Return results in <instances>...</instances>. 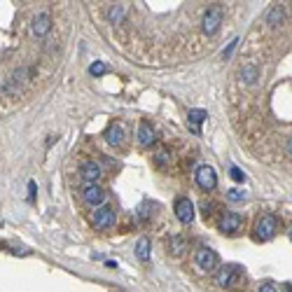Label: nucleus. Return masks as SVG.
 <instances>
[{"label": "nucleus", "instance_id": "10", "mask_svg": "<svg viewBox=\"0 0 292 292\" xmlns=\"http://www.w3.org/2000/svg\"><path fill=\"white\" fill-rule=\"evenodd\" d=\"M52 31V17L47 12H40L38 17H33V24H31V33L42 38V35H47Z\"/></svg>", "mask_w": 292, "mask_h": 292}, {"label": "nucleus", "instance_id": "3", "mask_svg": "<svg viewBox=\"0 0 292 292\" xmlns=\"http://www.w3.org/2000/svg\"><path fill=\"white\" fill-rule=\"evenodd\" d=\"M194 264L206 273L215 271V266H218V252L213 250V248H208V245H201V248H197V252H194Z\"/></svg>", "mask_w": 292, "mask_h": 292}, {"label": "nucleus", "instance_id": "25", "mask_svg": "<svg viewBox=\"0 0 292 292\" xmlns=\"http://www.w3.org/2000/svg\"><path fill=\"white\" fill-rule=\"evenodd\" d=\"M259 292H278V290H276L271 283H264V285H259Z\"/></svg>", "mask_w": 292, "mask_h": 292}, {"label": "nucleus", "instance_id": "20", "mask_svg": "<svg viewBox=\"0 0 292 292\" xmlns=\"http://www.w3.org/2000/svg\"><path fill=\"white\" fill-rule=\"evenodd\" d=\"M227 199H229V201H243L245 192L243 190H229V192H227Z\"/></svg>", "mask_w": 292, "mask_h": 292}, {"label": "nucleus", "instance_id": "14", "mask_svg": "<svg viewBox=\"0 0 292 292\" xmlns=\"http://www.w3.org/2000/svg\"><path fill=\"white\" fill-rule=\"evenodd\" d=\"M283 19H285V12H283V7H280V5H273L271 10H269L266 24H269L271 28H278L280 24H283Z\"/></svg>", "mask_w": 292, "mask_h": 292}, {"label": "nucleus", "instance_id": "28", "mask_svg": "<svg viewBox=\"0 0 292 292\" xmlns=\"http://www.w3.org/2000/svg\"><path fill=\"white\" fill-rule=\"evenodd\" d=\"M290 238H292V229H290Z\"/></svg>", "mask_w": 292, "mask_h": 292}, {"label": "nucleus", "instance_id": "12", "mask_svg": "<svg viewBox=\"0 0 292 292\" xmlns=\"http://www.w3.org/2000/svg\"><path fill=\"white\" fill-rule=\"evenodd\" d=\"M138 140H140V145H145V148L157 143V133L148 122H140V126H138Z\"/></svg>", "mask_w": 292, "mask_h": 292}, {"label": "nucleus", "instance_id": "21", "mask_svg": "<svg viewBox=\"0 0 292 292\" xmlns=\"http://www.w3.org/2000/svg\"><path fill=\"white\" fill-rule=\"evenodd\" d=\"M229 176L236 180V183H245V173L241 169H236V166H231V171H229Z\"/></svg>", "mask_w": 292, "mask_h": 292}, {"label": "nucleus", "instance_id": "8", "mask_svg": "<svg viewBox=\"0 0 292 292\" xmlns=\"http://www.w3.org/2000/svg\"><path fill=\"white\" fill-rule=\"evenodd\" d=\"M82 197L87 201L89 206H101L105 201V190H103L98 183H91V185H84V190H82Z\"/></svg>", "mask_w": 292, "mask_h": 292}, {"label": "nucleus", "instance_id": "27", "mask_svg": "<svg viewBox=\"0 0 292 292\" xmlns=\"http://www.w3.org/2000/svg\"><path fill=\"white\" fill-rule=\"evenodd\" d=\"M285 292H292V283H287L285 285Z\"/></svg>", "mask_w": 292, "mask_h": 292}, {"label": "nucleus", "instance_id": "13", "mask_svg": "<svg viewBox=\"0 0 292 292\" xmlns=\"http://www.w3.org/2000/svg\"><path fill=\"white\" fill-rule=\"evenodd\" d=\"M206 117H208V112H206V110H199V108H194V110L187 112V122H190V129L194 131V133H201L199 124L206 122Z\"/></svg>", "mask_w": 292, "mask_h": 292}, {"label": "nucleus", "instance_id": "6", "mask_svg": "<svg viewBox=\"0 0 292 292\" xmlns=\"http://www.w3.org/2000/svg\"><path fill=\"white\" fill-rule=\"evenodd\" d=\"M241 229H243V218L238 213H227L222 218V222H220V231H222L224 236H234Z\"/></svg>", "mask_w": 292, "mask_h": 292}, {"label": "nucleus", "instance_id": "15", "mask_svg": "<svg viewBox=\"0 0 292 292\" xmlns=\"http://www.w3.org/2000/svg\"><path fill=\"white\" fill-rule=\"evenodd\" d=\"M136 257L140 259V262H148L150 259V238L148 236H143L136 243Z\"/></svg>", "mask_w": 292, "mask_h": 292}, {"label": "nucleus", "instance_id": "11", "mask_svg": "<svg viewBox=\"0 0 292 292\" xmlns=\"http://www.w3.org/2000/svg\"><path fill=\"white\" fill-rule=\"evenodd\" d=\"M80 173L82 178H84V183L91 185V183H98L103 176V169H101V164H96V162H84L80 166Z\"/></svg>", "mask_w": 292, "mask_h": 292}, {"label": "nucleus", "instance_id": "4", "mask_svg": "<svg viewBox=\"0 0 292 292\" xmlns=\"http://www.w3.org/2000/svg\"><path fill=\"white\" fill-rule=\"evenodd\" d=\"M194 178H197V185L201 187V190L211 192L218 187V176H215V169L213 166H208V164H201L197 169V173H194Z\"/></svg>", "mask_w": 292, "mask_h": 292}, {"label": "nucleus", "instance_id": "18", "mask_svg": "<svg viewBox=\"0 0 292 292\" xmlns=\"http://www.w3.org/2000/svg\"><path fill=\"white\" fill-rule=\"evenodd\" d=\"M122 17H124V5H115L110 10V21H112V24H119Z\"/></svg>", "mask_w": 292, "mask_h": 292}, {"label": "nucleus", "instance_id": "7", "mask_svg": "<svg viewBox=\"0 0 292 292\" xmlns=\"http://www.w3.org/2000/svg\"><path fill=\"white\" fill-rule=\"evenodd\" d=\"M176 218L183 224H192L194 222V204H192L187 197L176 199Z\"/></svg>", "mask_w": 292, "mask_h": 292}, {"label": "nucleus", "instance_id": "5", "mask_svg": "<svg viewBox=\"0 0 292 292\" xmlns=\"http://www.w3.org/2000/svg\"><path fill=\"white\" fill-rule=\"evenodd\" d=\"M220 24H222V10L220 7H211V10H206L204 19H201V28H204L206 35H215L218 33Z\"/></svg>", "mask_w": 292, "mask_h": 292}, {"label": "nucleus", "instance_id": "1", "mask_svg": "<svg viewBox=\"0 0 292 292\" xmlns=\"http://www.w3.org/2000/svg\"><path fill=\"white\" fill-rule=\"evenodd\" d=\"M243 278H245V273H243V269H241L238 264L222 266V269L218 271V276H215L218 285H222V287H238L241 283H243Z\"/></svg>", "mask_w": 292, "mask_h": 292}, {"label": "nucleus", "instance_id": "24", "mask_svg": "<svg viewBox=\"0 0 292 292\" xmlns=\"http://www.w3.org/2000/svg\"><path fill=\"white\" fill-rule=\"evenodd\" d=\"M166 159H169V155H166V152H157V157H155V162H157V164H164Z\"/></svg>", "mask_w": 292, "mask_h": 292}, {"label": "nucleus", "instance_id": "2", "mask_svg": "<svg viewBox=\"0 0 292 292\" xmlns=\"http://www.w3.org/2000/svg\"><path fill=\"white\" fill-rule=\"evenodd\" d=\"M276 229H278V218L271 215V213H266V215H262L255 222V238L257 241H271L276 236Z\"/></svg>", "mask_w": 292, "mask_h": 292}, {"label": "nucleus", "instance_id": "17", "mask_svg": "<svg viewBox=\"0 0 292 292\" xmlns=\"http://www.w3.org/2000/svg\"><path fill=\"white\" fill-rule=\"evenodd\" d=\"M257 75H259V70L255 68V66H243V68H241V80H243L245 84H252V82L257 80Z\"/></svg>", "mask_w": 292, "mask_h": 292}, {"label": "nucleus", "instance_id": "26", "mask_svg": "<svg viewBox=\"0 0 292 292\" xmlns=\"http://www.w3.org/2000/svg\"><path fill=\"white\" fill-rule=\"evenodd\" d=\"M287 152L292 155V138H290V143H287Z\"/></svg>", "mask_w": 292, "mask_h": 292}, {"label": "nucleus", "instance_id": "23", "mask_svg": "<svg viewBox=\"0 0 292 292\" xmlns=\"http://www.w3.org/2000/svg\"><path fill=\"white\" fill-rule=\"evenodd\" d=\"M33 199H35V183L31 180L28 183V201H33Z\"/></svg>", "mask_w": 292, "mask_h": 292}, {"label": "nucleus", "instance_id": "19", "mask_svg": "<svg viewBox=\"0 0 292 292\" xmlns=\"http://www.w3.org/2000/svg\"><path fill=\"white\" fill-rule=\"evenodd\" d=\"M105 70H108V68H105V63H103V61H94L91 66H89V73L94 75V77H101Z\"/></svg>", "mask_w": 292, "mask_h": 292}, {"label": "nucleus", "instance_id": "22", "mask_svg": "<svg viewBox=\"0 0 292 292\" xmlns=\"http://www.w3.org/2000/svg\"><path fill=\"white\" fill-rule=\"evenodd\" d=\"M236 45H238V40H231V42H229V47H227V49H224V52H222V59H229V56H231V52L236 49Z\"/></svg>", "mask_w": 292, "mask_h": 292}, {"label": "nucleus", "instance_id": "16", "mask_svg": "<svg viewBox=\"0 0 292 292\" xmlns=\"http://www.w3.org/2000/svg\"><path fill=\"white\" fill-rule=\"evenodd\" d=\"M122 136H124V131H122V126H119V124H112V126H110L108 129V143L110 145H119L122 143Z\"/></svg>", "mask_w": 292, "mask_h": 292}, {"label": "nucleus", "instance_id": "9", "mask_svg": "<svg viewBox=\"0 0 292 292\" xmlns=\"http://www.w3.org/2000/svg\"><path fill=\"white\" fill-rule=\"evenodd\" d=\"M94 224L98 229H110L115 224V211H112V206H101L94 213Z\"/></svg>", "mask_w": 292, "mask_h": 292}]
</instances>
